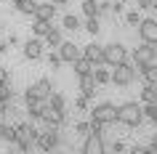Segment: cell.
<instances>
[{
  "label": "cell",
  "mask_w": 157,
  "mask_h": 154,
  "mask_svg": "<svg viewBox=\"0 0 157 154\" xmlns=\"http://www.w3.org/2000/svg\"><path fill=\"white\" fill-rule=\"evenodd\" d=\"M117 122L125 125V128H139L144 122V109H141L139 101H125V104L117 106Z\"/></svg>",
  "instance_id": "6da1fadb"
},
{
  "label": "cell",
  "mask_w": 157,
  "mask_h": 154,
  "mask_svg": "<svg viewBox=\"0 0 157 154\" xmlns=\"http://www.w3.org/2000/svg\"><path fill=\"white\" fill-rule=\"evenodd\" d=\"M59 144H61V133L59 128H51V125H45L35 138V149H40V152H53L59 149Z\"/></svg>",
  "instance_id": "7a4b0ae2"
},
{
  "label": "cell",
  "mask_w": 157,
  "mask_h": 154,
  "mask_svg": "<svg viewBox=\"0 0 157 154\" xmlns=\"http://www.w3.org/2000/svg\"><path fill=\"white\" fill-rule=\"evenodd\" d=\"M133 80H136V64H131L128 58H125L123 64H115V69H112V82H115L117 88H125Z\"/></svg>",
  "instance_id": "3957f363"
},
{
  "label": "cell",
  "mask_w": 157,
  "mask_h": 154,
  "mask_svg": "<svg viewBox=\"0 0 157 154\" xmlns=\"http://www.w3.org/2000/svg\"><path fill=\"white\" fill-rule=\"evenodd\" d=\"M91 117L104 122V125H112V122H117V106L109 104V101H101V104H96L91 109Z\"/></svg>",
  "instance_id": "277c9868"
},
{
  "label": "cell",
  "mask_w": 157,
  "mask_h": 154,
  "mask_svg": "<svg viewBox=\"0 0 157 154\" xmlns=\"http://www.w3.org/2000/svg\"><path fill=\"white\" fill-rule=\"evenodd\" d=\"M125 58H128V48H125L123 43H109V45H104V64L115 66V64H123Z\"/></svg>",
  "instance_id": "5b68a950"
},
{
  "label": "cell",
  "mask_w": 157,
  "mask_h": 154,
  "mask_svg": "<svg viewBox=\"0 0 157 154\" xmlns=\"http://www.w3.org/2000/svg\"><path fill=\"white\" fill-rule=\"evenodd\" d=\"M157 58V45L155 43H144L141 40L139 48H133V61H136V66L147 64V61H155Z\"/></svg>",
  "instance_id": "8992f818"
},
{
  "label": "cell",
  "mask_w": 157,
  "mask_h": 154,
  "mask_svg": "<svg viewBox=\"0 0 157 154\" xmlns=\"http://www.w3.org/2000/svg\"><path fill=\"white\" fill-rule=\"evenodd\" d=\"M37 122H43V125H51V128H61L67 122V109H53V106H45L43 109V117Z\"/></svg>",
  "instance_id": "52a82bcc"
},
{
  "label": "cell",
  "mask_w": 157,
  "mask_h": 154,
  "mask_svg": "<svg viewBox=\"0 0 157 154\" xmlns=\"http://www.w3.org/2000/svg\"><path fill=\"white\" fill-rule=\"evenodd\" d=\"M51 93H53V82H51L48 77H40L35 85H29V88L24 90V98H32V96H37V98H48Z\"/></svg>",
  "instance_id": "ba28073f"
},
{
  "label": "cell",
  "mask_w": 157,
  "mask_h": 154,
  "mask_svg": "<svg viewBox=\"0 0 157 154\" xmlns=\"http://www.w3.org/2000/svg\"><path fill=\"white\" fill-rule=\"evenodd\" d=\"M139 37L144 43H157V19H141L139 21Z\"/></svg>",
  "instance_id": "9c48e42d"
},
{
  "label": "cell",
  "mask_w": 157,
  "mask_h": 154,
  "mask_svg": "<svg viewBox=\"0 0 157 154\" xmlns=\"http://www.w3.org/2000/svg\"><path fill=\"white\" fill-rule=\"evenodd\" d=\"M59 56H61V61H64V64H72L75 58L83 56V51H80V45H75V43L61 40V43H59Z\"/></svg>",
  "instance_id": "30bf717a"
},
{
  "label": "cell",
  "mask_w": 157,
  "mask_h": 154,
  "mask_svg": "<svg viewBox=\"0 0 157 154\" xmlns=\"http://www.w3.org/2000/svg\"><path fill=\"white\" fill-rule=\"evenodd\" d=\"M21 53H24L27 61H37V58H43V40H40V37H29V40L24 43Z\"/></svg>",
  "instance_id": "8fae6325"
},
{
  "label": "cell",
  "mask_w": 157,
  "mask_h": 154,
  "mask_svg": "<svg viewBox=\"0 0 157 154\" xmlns=\"http://www.w3.org/2000/svg\"><path fill=\"white\" fill-rule=\"evenodd\" d=\"M83 154H104V136L88 133L83 141Z\"/></svg>",
  "instance_id": "7c38bea8"
},
{
  "label": "cell",
  "mask_w": 157,
  "mask_h": 154,
  "mask_svg": "<svg viewBox=\"0 0 157 154\" xmlns=\"http://www.w3.org/2000/svg\"><path fill=\"white\" fill-rule=\"evenodd\" d=\"M27 101V112H29V117H32L35 122L43 117V109L48 106V98H37V96H32V98H24Z\"/></svg>",
  "instance_id": "4fadbf2b"
},
{
  "label": "cell",
  "mask_w": 157,
  "mask_h": 154,
  "mask_svg": "<svg viewBox=\"0 0 157 154\" xmlns=\"http://www.w3.org/2000/svg\"><path fill=\"white\" fill-rule=\"evenodd\" d=\"M56 8L59 6H53V3H37L32 11V19H45V21H53V16H56Z\"/></svg>",
  "instance_id": "5bb4252c"
},
{
  "label": "cell",
  "mask_w": 157,
  "mask_h": 154,
  "mask_svg": "<svg viewBox=\"0 0 157 154\" xmlns=\"http://www.w3.org/2000/svg\"><path fill=\"white\" fill-rule=\"evenodd\" d=\"M83 56L91 61L93 66L104 64V45H96V43H91V45H85L83 48Z\"/></svg>",
  "instance_id": "9a60e30c"
},
{
  "label": "cell",
  "mask_w": 157,
  "mask_h": 154,
  "mask_svg": "<svg viewBox=\"0 0 157 154\" xmlns=\"http://www.w3.org/2000/svg\"><path fill=\"white\" fill-rule=\"evenodd\" d=\"M96 80H93V72L91 74H80V93H83L85 98H93L96 96Z\"/></svg>",
  "instance_id": "2e32d148"
},
{
  "label": "cell",
  "mask_w": 157,
  "mask_h": 154,
  "mask_svg": "<svg viewBox=\"0 0 157 154\" xmlns=\"http://www.w3.org/2000/svg\"><path fill=\"white\" fill-rule=\"evenodd\" d=\"M141 72V77H144V82H155L157 85V61H147V64L136 66Z\"/></svg>",
  "instance_id": "e0dca14e"
},
{
  "label": "cell",
  "mask_w": 157,
  "mask_h": 154,
  "mask_svg": "<svg viewBox=\"0 0 157 154\" xmlns=\"http://www.w3.org/2000/svg\"><path fill=\"white\" fill-rule=\"evenodd\" d=\"M141 104H157V85L155 82H147L141 88Z\"/></svg>",
  "instance_id": "ac0fdd59"
},
{
  "label": "cell",
  "mask_w": 157,
  "mask_h": 154,
  "mask_svg": "<svg viewBox=\"0 0 157 154\" xmlns=\"http://www.w3.org/2000/svg\"><path fill=\"white\" fill-rule=\"evenodd\" d=\"M72 66H75V74H77V77H80V74H91V72H93V64H91V61H88L85 56L75 58Z\"/></svg>",
  "instance_id": "d6986e66"
},
{
  "label": "cell",
  "mask_w": 157,
  "mask_h": 154,
  "mask_svg": "<svg viewBox=\"0 0 157 154\" xmlns=\"http://www.w3.org/2000/svg\"><path fill=\"white\" fill-rule=\"evenodd\" d=\"M93 80H96V85H107V82H112V72L99 64V66H93Z\"/></svg>",
  "instance_id": "ffe728a7"
},
{
  "label": "cell",
  "mask_w": 157,
  "mask_h": 154,
  "mask_svg": "<svg viewBox=\"0 0 157 154\" xmlns=\"http://www.w3.org/2000/svg\"><path fill=\"white\" fill-rule=\"evenodd\" d=\"M43 40H45V45H51V48H59V43H61V29H59V27H51Z\"/></svg>",
  "instance_id": "44dd1931"
},
{
  "label": "cell",
  "mask_w": 157,
  "mask_h": 154,
  "mask_svg": "<svg viewBox=\"0 0 157 154\" xmlns=\"http://www.w3.org/2000/svg\"><path fill=\"white\" fill-rule=\"evenodd\" d=\"M13 6H16L19 13H24V16H32L35 6H37V0H13Z\"/></svg>",
  "instance_id": "7402d4cb"
},
{
  "label": "cell",
  "mask_w": 157,
  "mask_h": 154,
  "mask_svg": "<svg viewBox=\"0 0 157 154\" xmlns=\"http://www.w3.org/2000/svg\"><path fill=\"white\" fill-rule=\"evenodd\" d=\"M51 27H53V21H45V19H35V24H32L35 37H45V32H48Z\"/></svg>",
  "instance_id": "603a6c76"
},
{
  "label": "cell",
  "mask_w": 157,
  "mask_h": 154,
  "mask_svg": "<svg viewBox=\"0 0 157 154\" xmlns=\"http://www.w3.org/2000/svg\"><path fill=\"white\" fill-rule=\"evenodd\" d=\"M61 24H64V29H72V32H77V29L83 27V24H80V19L72 16V13H67V16L61 19Z\"/></svg>",
  "instance_id": "cb8c5ba5"
},
{
  "label": "cell",
  "mask_w": 157,
  "mask_h": 154,
  "mask_svg": "<svg viewBox=\"0 0 157 154\" xmlns=\"http://www.w3.org/2000/svg\"><path fill=\"white\" fill-rule=\"evenodd\" d=\"M48 106H53V109H67V98L61 96V93H51L48 96Z\"/></svg>",
  "instance_id": "d4e9b609"
},
{
  "label": "cell",
  "mask_w": 157,
  "mask_h": 154,
  "mask_svg": "<svg viewBox=\"0 0 157 154\" xmlns=\"http://www.w3.org/2000/svg\"><path fill=\"white\" fill-rule=\"evenodd\" d=\"M83 13L85 16H99V3L96 0H83Z\"/></svg>",
  "instance_id": "484cf974"
},
{
  "label": "cell",
  "mask_w": 157,
  "mask_h": 154,
  "mask_svg": "<svg viewBox=\"0 0 157 154\" xmlns=\"http://www.w3.org/2000/svg\"><path fill=\"white\" fill-rule=\"evenodd\" d=\"M85 32L99 35V16H88V19H85Z\"/></svg>",
  "instance_id": "4316f807"
},
{
  "label": "cell",
  "mask_w": 157,
  "mask_h": 154,
  "mask_svg": "<svg viewBox=\"0 0 157 154\" xmlns=\"http://www.w3.org/2000/svg\"><path fill=\"white\" fill-rule=\"evenodd\" d=\"M88 101H91V98H85L83 93H80V96L75 98V109H77V112H91V109H88Z\"/></svg>",
  "instance_id": "83f0119b"
},
{
  "label": "cell",
  "mask_w": 157,
  "mask_h": 154,
  "mask_svg": "<svg viewBox=\"0 0 157 154\" xmlns=\"http://www.w3.org/2000/svg\"><path fill=\"white\" fill-rule=\"evenodd\" d=\"M61 64H64V61H61L59 53H48V66H51V69H59Z\"/></svg>",
  "instance_id": "f1b7e54d"
},
{
  "label": "cell",
  "mask_w": 157,
  "mask_h": 154,
  "mask_svg": "<svg viewBox=\"0 0 157 154\" xmlns=\"http://www.w3.org/2000/svg\"><path fill=\"white\" fill-rule=\"evenodd\" d=\"M125 21H128V24L131 27H136L141 21V16H139V11H128V13H125Z\"/></svg>",
  "instance_id": "f546056e"
},
{
  "label": "cell",
  "mask_w": 157,
  "mask_h": 154,
  "mask_svg": "<svg viewBox=\"0 0 157 154\" xmlns=\"http://www.w3.org/2000/svg\"><path fill=\"white\" fill-rule=\"evenodd\" d=\"M107 149H109V152H115V154H120V152H125V144H123V141H115V144H104V152H107Z\"/></svg>",
  "instance_id": "4dcf8cb0"
},
{
  "label": "cell",
  "mask_w": 157,
  "mask_h": 154,
  "mask_svg": "<svg viewBox=\"0 0 157 154\" xmlns=\"http://www.w3.org/2000/svg\"><path fill=\"white\" fill-rule=\"evenodd\" d=\"M88 133H91L88 122H77V125H75V136H88Z\"/></svg>",
  "instance_id": "1f68e13d"
},
{
  "label": "cell",
  "mask_w": 157,
  "mask_h": 154,
  "mask_svg": "<svg viewBox=\"0 0 157 154\" xmlns=\"http://www.w3.org/2000/svg\"><path fill=\"white\" fill-rule=\"evenodd\" d=\"M3 82H11V72H8L3 64H0V85H3Z\"/></svg>",
  "instance_id": "d6a6232c"
},
{
  "label": "cell",
  "mask_w": 157,
  "mask_h": 154,
  "mask_svg": "<svg viewBox=\"0 0 157 154\" xmlns=\"http://www.w3.org/2000/svg\"><path fill=\"white\" fill-rule=\"evenodd\" d=\"M101 13H112V3H109V0L99 3V16H101Z\"/></svg>",
  "instance_id": "836d02e7"
},
{
  "label": "cell",
  "mask_w": 157,
  "mask_h": 154,
  "mask_svg": "<svg viewBox=\"0 0 157 154\" xmlns=\"http://www.w3.org/2000/svg\"><path fill=\"white\" fill-rule=\"evenodd\" d=\"M112 13H117V16L123 13V0H115V3H112Z\"/></svg>",
  "instance_id": "e575fe53"
},
{
  "label": "cell",
  "mask_w": 157,
  "mask_h": 154,
  "mask_svg": "<svg viewBox=\"0 0 157 154\" xmlns=\"http://www.w3.org/2000/svg\"><path fill=\"white\" fill-rule=\"evenodd\" d=\"M149 149H152V152L157 154V133H155V136H152V141H149Z\"/></svg>",
  "instance_id": "d590c367"
},
{
  "label": "cell",
  "mask_w": 157,
  "mask_h": 154,
  "mask_svg": "<svg viewBox=\"0 0 157 154\" xmlns=\"http://www.w3.org/2000/svg\"><path fill=\"white\" fill-rule=\"evenodd\" d=\"M6 43H8V45H19V37H16V35H11V37H8Z\"/></svg>",
  "instance_id": "8d00e7d4"
},
{
  "label": "cell",
  "mask_w": 157,
  "mask_h": 154,
  "mask_svg": "<svg viewBox=\"0 0 157 154\" xmlns=\"http://www.w3.org/2000/svg\"><path fill=\"white\" fill-rule=\"evenodd\" d=\"M8 48H11V45H8V43H6V40L0 43V53H8Z\"/></svg>",
  "instance_id": "74e56055"
},
{
  "label": "cell",
  "mask_w": 157,
  "mask_h": 154,
  "mask_svg": "<svg viewBox=\"0 0 157 154\" xmlns=\"http://www.w3.org/2000/svg\"><path fill=\"white\" fill-rule=\"evenodd\" d=\"M136 3H139V8H149V3H152V0H136Z\"/></svg>",
  "instance_id": "f35d334b"
},
{
  "label": "cell",
  "mask_w": 157,
  "mask_h": 154,
  "mask_svg": "<svg viewBox=\"0 0 157 154\" xmlns=\"http://www.w3.org/2000/svg\"><path fill=\"white\" fill-rule=\"evenodd\" d=\"M51 3H53V6H67L69 0H51Z\"/></svg>",
  "instance_id": "ab89813d"
},
{
  "label": "cell",
  "mask_w": 157,
  "mask_h": 154,
  "mask_svg": "<svg viewBox=\"0 0 157 154\" xmlns=\"http://www.w3.org/2000/svg\"><path fill=\"white\" fill-rule=\"evenodd\" d=\"M149 8H155V11H157V0H152V3H149Z\"/></svg>",
  "instance_id": "60d3db41"
},
{
  "label": "cell",
  "mask_w": 157,
  "mask_h": 154,
  "mask_svg": "<svg viewBox=\"0 0 157 154\" xmlns=\"http://www.w3.org/2000/svg\"><path fill=\"white\" fill-rule=\"evenodd\" d=\"M152 122H157V109H155V117H152Z\"/></svg>",
  "instance_id": "b9f144b4"
},
{
  "label": "cell",
  "mask_w": 157,
  "mask_h": 154,
  "mask_svg": "<svg viewBox=\"0 0 157 154\" xmlns=\"http://www.w3.org/2000/svg\"><path fill=\"white\" fill-rule=\"evenodd\" d=\"M133 3H136V0H133Z\"/></svg>",
  "instance_id": "7bdbcfd3"
},
{
  "label": "cell",
  "mask_w": 157,
  "mask_h": 154,
  "mask_svg": "<svg viewBox=\"0 0 157 154\" xmlns=\"http://www.w3.org/2000/svg\"><path fill=\"white\" fill-rule=\"evenodd\" d=\"M11 3H13V0H11Z\"/></svg>",
  "instance_id": "ee69618b"
},
{
  "label": "cell",
  "mask_w": 157,
  "mask_h": 154,
  "mask_svg": "<svg viewBox=\"0 0 157 154\" xmlns=\"http://www.w3.org/2000/svg\"><path fill=\"white\" fill-rule=\"evenodd\" d=\"M155 45H157V43H155Z\"/></svg>",
  "instance_id": "f6af8a7d"
}]
</instances>
